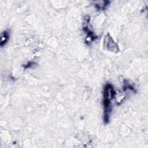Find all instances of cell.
Wrapping results in <instances>:
<instances>
[{
    "label": "cell",
    "mask_w": 148,
    "mask_h": 148,
    "mask_svg": "<svg viewBox=\"0 0 148 148\" xmlns=\"http://www.w3.org/2000/svg\"><path fill=\"white\" fill-rule=\"evenodd\" d=\"M104 46L106 50L112 52L117 53L119 51L118 45L116 44L109 34L106 35L104 38Z\"/></svg>",
    "instance_id": "obj_1"
},
{
    "label": "cell",
    "mask_w": 148,
    "mask_h": 148,
    "mask_svg": "<svg viewBox=\"0 0 148 148\" xmlns=\"http://www.w3.org/2000/svg\"><path fill=\"white\" fill-rule=\"evenodd\" d=\"M1 43H0V45H1V47H3L5 46L7 43L10 40V33H8V31H4L1 33Z\"/></svg>",
    "instance_id": "obj_2"
},
{
    "label": "cell",
    "mask_w": 148,
    "mask_h": 148,
    "mask_svg": "<svg viewBox=\"0 0 148 148\" xmlns=\"http://www.w3.org/2000/svg\"><path fill=\"white\" fill-rule=\"evenodd\" d=\"M109 1H99L95 4V7L97 10H104L109 5Z\"/></svg>",
    "instance_id": "obj_3"
},
{
    "label": "cell",
    "mask_w": 148,
    "mask_h": 148,
    "mask_svg": "<svg viewBox=\"0 0 148 148\" xmlns=\"http://www.w3.org/2000/svg\"><path fill=\"white\" fill-rule=\"evenodd\" d=\"M37 65V64L34 62H28L27 64L24 65V68L25 69H27V68H33L34 66H35Z\"/></svg>",
    "instance_id": "obj_4"
}]
</instances>
